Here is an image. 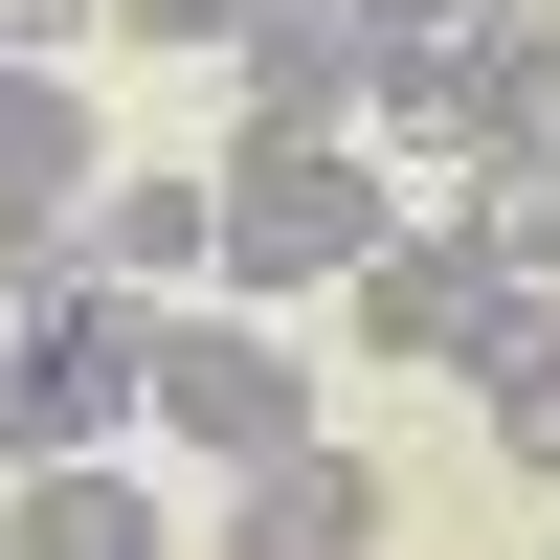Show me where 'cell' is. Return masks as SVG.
Returning <instances> with one entry per match:
<instances>
[{
  "instance_id": "cell-11",
  "label": "cell",
  "mask_w": 560,
  "mask_h": 560,
  "mask_svg": "<svg viewBox=\"0 0 560 560\" xmlns=\"http://www.w3.org/2000/svg\"><path fill=\"white\" fill-rule=\"evenodd\" d=\"M0 45H23V68H68V45H113V0H0Z\"/></svg>"
},
{
  "instance_id": "cell-5",
  "label": "cell",
  "mask_w": 560,
  "mask_h": 560,
  "mask_svg": "<svg viewBox=\"0 0 560 560\" xmlns=\"http://www.w3.org/2000/svg\"><path fill=\"white\" fill-rule=\"evenodd\" d=\"M202 560H382V471H359L337 427L269 448V471H224V538H202Z\"/></svg>"
},
{
  "instance_id": "cell-2",
  "label": "cell",
  "mask_w": 560,
  "mask_h": 560,
  "mask_svg": "<svg viewBox=\"0 0 560 560\" xmlns=\"http://www.w3.org/2000/svg\"><path fill=\"white\" fill-rule=\"evenodd\" d=\"M158 427V292H113V269H68V292L0 314V471H68V448Z\"/></svg>"
},
{
  "instance_id": "cell-12",
  "label": "cell",
  "mask_w": 560,
  "mask_h": 560,
  "mask_svg": "<svg viewBox=\"0 0 560 560\" xmlns=\"http://www.w3.org/2000/svg\"><path fill=\"white\" fill-rule=\"evenodd\" d=\"M359 23H382V45H448V23H471V0H359Z\"/></svg>"
},
{
  "instance_id": "cell-6",
  "label": "cell",
  "mask_w": 560,
  "mask_h": 560,
  "mask_svg": "<svg viewBox=\"0 0 560 560\" xmlns=\"http://www.w3.org/2000/svg\"><path fill=\"white\" fill-rule=\"evenodd\" d=\"M90 269H113V292H224V158H202V179L113 158V202H90Z\"/></svg>"
},
{
  "instance_id": "cell-1",
  "label": "cell",
  "mask_w": 560,
  "mask_h": 560,
  "mask_svg": "<svg viewBox=\"0 0 560 560\" xmlns=\"http://www.w3.org/2000/svg\"><path fill=\"white\" fill-rule=\"evenodd\" d=\"M404 202H427V179L404 158H359V135H247V158H224V292H359V269L404 247Z\"/></svg>"
},
{
  "instance_id": "cell-4",
  "label": "cell",
  "mask_w": 560,
  "mask_h": 560,
  "mask_svg": "<svg viewBox=\"0 0 560 560\" xmlns=\"http://www.w3.org/2000/svg\"><path fill=\"white\" fill-rule=\"evenodd\" d=\"M337 314H359V359H448V382H493V359H516V337H538L560 292H538V269H493V247H471L448 202H404V247L359 269Z\"/></svg>"
},
{
  "instance_id": "cell-3",
  "label": "cell",
  "mask_w": 560,
  "mask_h": 560,
  "mask_svg": "<svg viewBox=\"0 0 560 560\" xmlns=\"http://www.w3.org/2000/svg\"><path fill=\"white\" fill-rule=\"evenodd\" d=\"M158 448H179V471H269V448H314V359L269 337L247 292H158Z\"/></svg>"
},
{
  "instance_id": "cell-8",
  "label": "cell",
  "mask_w": 560,
  "mask_h": 560,
  "mask_svg": "<svg viewBox=\"0 0 560 560\" xmlns=\"http://www.w3.org/2000/svg\"><path fill=\"white\" fill-rule=\"evenodd\" d=\"M448 224H471L493 269H538V292H560V135H516V158H471V202H448Z\"/></svg>"
},
{
  "instance_id": "cell-7",
  "label": "cell",
  "mask_w": 560,
  "mask_h": 560,
  "mask_svg": "<svg viewBox=\"0 0 560 560\" xmlns=\"http://www.w3.org/2000/svg\"><path fill=\"white\" fill-rule=\"evenodd\" d=\"M0 560H179V516L113 471V448H68V471H23V493H0Z\"/></svg>"
},
{
  "instance_id": "cell-10",
  "label": "cell",
  "mask_w": 560,
  "mask_h": 560,
  "mask_svg": "<svg viewBox=\"0 0 560 560\" xmlns=\"http://www.w3.org/2000/svg\"><path fill=\"white\" fill-rule=\"evenodd\" d=\"M113 45H202V68H224V45H247V0H113Z\"/></svg>"
},
{
  "instance_id": "cell-9",
  "label": "cell",
  "mask_w": 560,
  "mask_h": 560,
  "mask_svg": "<svg viewBox=\"0 0 560 560\" xmlns=\"http://www.w3.org/2000/svg\"><path fill=\"white\" fill-rule=\"evenodd\" d=\"M471 427H493V448H516V471L560 493V314H538V337H516V359L471 382Z\"/></svg>"
}]
</instances>
